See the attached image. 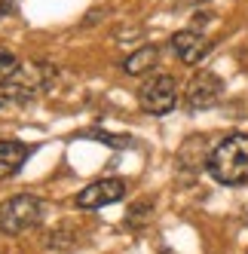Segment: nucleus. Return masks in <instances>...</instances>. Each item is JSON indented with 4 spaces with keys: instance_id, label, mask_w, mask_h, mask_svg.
I'll return each instance as SVG.
<instances>
[{
    "instance_id": "1",
    "label": "nucleus",
    "mask_w": 248,
    "mask_h": 254,
    "mask_svg": "<svg viewBox=\"0 0 248 254\" xmlns=\"http://www.w3.org/2000/svg\"><path fill=\"white\" fill-rule=\"evenodd\" d=\"M205 169L218 184H227V187L245 184L248 181V132L224 135L215 147H211Z\"/></svg>"
},
{
    "instance_id": "2",
    "label": "nucleus",
    "mask_w": 248,
    "mask_h": 254,
    "mask_svg": "<svg viewBox=\"0 0 248 254\" xmlns=\"http://www.w3.org/2000/svg\"><path fill=\"white\" fill-rule=\"evenodd\" d=\"M56 77V67L46 62H25L15 70L0 80V101H12V104H28L40 92H46V86Z\"/></svg>"
},
{
    "instance_id": "3",
    "label": "nucleus",
    "mask_w": 248,
    "mask_h": 254,
    "mask_svg": "<svg viewBox=\"0 0 248 254\" xmlns=\"http://www.w3.org/2000/svg\"><path fill=\"white\" fill-rule=\"evenodd\" d=\"M43 199L40 196H31V193H19V196H9L3 205H0V230L3 233H22L31 230L43 221Z\"/></svg>"
},
{
    "instance_id": "4",
    "label": "nucleus",
    "mask_w": 248,
    "mask_h": 254,
    "mask_svg": "<svg viewBox=\"0 0 248 254\" xmlns=\"http://www.w3.org/2000/svg\"><path fill=\"white\" fill-rule=\"evenodd\" d=\"M138 104L141 111L150 117H166L175 111L178 104V83H175L172 74H153L141 83L138 89Z\"/></svg>"
},
{
    "instance_id": "5",
    "label": "nucleus",
    "mask_w": 248,
    "mask_h": 254,
    "mask_svg": "<svg viewBox=\"0 0 248 254\" xmlns=\"http://www.w3.org/2000/svg\"><path fill=\"white\" fill-rule=\"evenodd\" d=\"M123 196H126V181H123V178H98V181L86 184L77 193L74 202L83 211H98V208L111 205V202H120Z\"/></svg>"
},
{
    "instance_id": "6",
    "label": "nucleus",
    "mask_w": 248,
    "mask_h": 254,
    "mask_svg": "<svg viewBox=\"0 0 248 254\" xmlns=\"http://www.w3.org/2000/svg\"><path fill=\"white\" fill-rule=\"evenodd\" d=\"M224 92V83L218 74H211V70H199V74H193V80L187 83L184 89V104L190 111H205L211 107Z\"/></svg>"
},
{
    "instance_id": "7",
    "label": "nucleus",
    "mask_w": 248,
    "mask_h": 254,
    "mask_svg": "<svg viewBox=\"0 0 248 254\" xmlns=\"http://www.w3.org/2000/svg\"><path fill=\"white\" fill-rule=\"evenodd\" d=\"M172 52H175V56H178L184 64H199L208 52H211V40L205 37V34L187 28V31H178V34L172 37Z\"/></svg>"
},
{
    "instance_id": "8",
    "label": "nucleus",
    "mask_w": 248,
    "mask_h": 254,
    "mask_svg": "<svg viewBox=\"0 0 248 254\" xmlns=\"http://www.w3.org/2000/svg\"><path fill=\"white\" fill-rule=\"evenodd\" d=\"M25 159H28V144L22 141H0V178H9L15 175L22 166H25Z\"/></svg>"
},
{
    "instance_id": "9",
    "label": "nucleus",
    "mask_w": 248,
    "mask_h": 254,
    "mask_svg": "<svg viewBox=\"0 0 248 254\" xmlns=\"http://www.w3.org/2000/svg\"><path fill=\"white\" fill-rule=\"evenodd\" d=\"M156 62H159V46H141L123 62V70L132 74V77H141V74H147V70H153Z\"/></svg>"
},
{
    "instance_id": "10",
    "label": "nucleus",
    "mask_w": 248,
    "mask_h": 254,
    "mask_svg": "<svg viewBox=\"0 0 248 254\" xmlns=\"http://www.w3.org/2000/svg\"><path fill=\"white\" fill-rule=\"evenodd\" d=\"M46 245L56 248V251H70V248L77 245V236H70L67 233V224H64V227H56V230L46 236Z\"/></svg>"
},
{
    "instance_id": "11",
    "label": "nucleus",
    "mask_w": 248,
    "mask_h": 254,
    "mask_svg": "<svg viewBox=\"0 0 248 254\" xmlns=\"http://www.w3.org/2000/svg\"><path fill=\"white\" fill-rule=\"evenodd\" d=\"M15 67H19V62H15V56H12L9 49H3V46H0V70H3V77L9 74V70H15Z\"/></svg>"
},
{
    "instance_id": "12",
    "label": "nucleus",
    "mask_w": 248,
    "mask_h": 254,
    "mask_svg": "<svg viewBox=\"0 0 248 254\" xmlns=\"http://www.w3.org/2000/svg\"><path fill=\"white\" fill-rule=\"evenodd\" d=\"M15 6H19V0H0V19H3V15H12Z\"/></svg>"
},
{
    "instance_id": "13",
    "label": "nucleus",
    "mask_w": 248,
    "mask_h": 254,
    "mask_svg": "<svg viewBox=\"0 0 248 254\" xmlns=\"http://www.w3.org/2000/svg\"><path fill=\"white\" fill-rule=\"evenodd\" d=\"M181 6H199V3H205V0H178Z\"/></svg>"
}]
</instances>
